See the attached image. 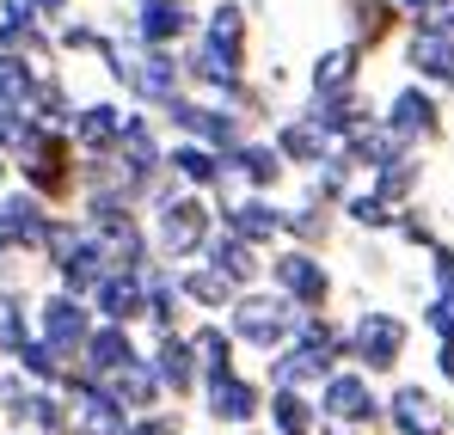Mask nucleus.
Segmentation results:
<instances>
[{
    "label": "nucleus",
    "instance_id": "f257e3e1",
    "mask_svg": "<svg viewBox=\"0 0 454 435\" xmlns=\"http://www.w3.org/2000/svg\"><path fill=\"white\" fill-rule=\"evenodd\" d=\"M37 184L50 197H68V142H50L43 147V166H37Z\"/></svg>",
    "mask_w": 454,
    "mask_h": 435
}]
</instances>
